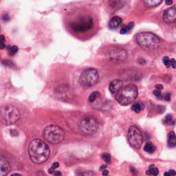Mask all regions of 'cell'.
Returning a JSON list of instances; mask_svg holds the SVG:
<instances>
[{"label": "cell", "instance_id": "e575fe53", "mask_svg": "<svg viewBox=\"0 0 176 176\" xmlns=\"http://www.w3.org/2000/svg\"><path fill=\"white\" fill-rule=\"evenodd\" d=\"M155 88L156 89H158V90H162V89H163V86H162V85H155Z\"/></svg>", "mask_w": 176, "mask_h": 176}, {"label": "cell", "instance_id": "ac0fdd59", "mask_svg": "<svg viewBox=\"0 0 176 176\" xmlns=\"http://www.w3.org/2000/svg\"><path fill=\"white\" fill-rule=\"evenodd\" d=\"M155 146L152 143V142H147V144L145 145L144 147V150L147 152L149 153V154H152L155 151Z\"/></svg>", "mask_w": 176, "mask_h": 176}, {"label": "cell", "instance_id": "603a6c76", "mask_svg": "<svg viewBox=\"0 0 176 176\" xmlns=\"http://www.w3.org/2000/svg\"><path fill=\"white\" fill-rule=\"evenodd\" d=\"M172 122H174V121L173 120V117H172L171 114H167L163 119V123L164 125H170L171 124Z\"/></svg>", "mask_w": 176, "mask_h": 176}, {"label": "cell", "instance_id": "7a4b0ae2", "mask_svg": "<svg viewBox=\"0 0 176 176\" xmlns=\"http://www.w3.org/2000/svg\"><path fill=\"white\" fill-rule=\"evenodd\" d=\"M136 41L138 45L145 50H154L160 45V38L151 32H140L135 36Z\"/></svg>", "mask_w": 176, "mask_h": 176}, {"label": "cell", "instance_id": "8992f818", "mask_svg": "<svg viewBox=\"0 0 176 176\" xmlns=\"http://www.w3.org/2000/svg\"><path fill=\"white\" fill-rule=\"evenodd\" d=\"M99 78L98 71L94 68H89L82 72L79 78V84L83 88H90L96 84Z\"/></svg>", "mask_w": 176, "mask_h": 176}, {"label": "cell", "instance_id": "8fae6325", "mask_svg": "<svg viewBox=\"0 0 176 176\" xmlns=\"http://www.w3.org/2000/svg\"><path fill=\"white\" fill-rule=\"evenodd\" d=\"M109 56L112 59L116 61H124L127 57V53L122 49L115 48L109 51Z\"/></svg>", "mask_w": 176, "mask_h": 176}, {"label": "cell", "instance_id": "836d02e7", "mask_svg": "<svg viewBox=\"0 0 176 176\" xmlns=\"http://www.w3.org/2000/svg\"><path fill=\"white\" fill-rule=\"evenodd\" d=\"M55 176H61L62 175V173L59 171H55L54 174Z\"/></svg>", "mask_w": 176, "mask_h": 176}, {"label": "cell", "instance_id": "52a82bcc", "mask_svg": "<svg viewBox=\"0 0 176 176\" xmlns=\"http://www.w3.org/2000/svg\"><path fill=\"white\" fill-rule=\"evenodd\" d=\"M98 127V122L96 119L90 116H85L84 118L81 121L79 125L81 131L84 134L92 135L97 131Z\"/></svg>", "mask_w": 176, "mask_h": 176}, {"label": "cell", "instance_id": "ffe728a7", "mask_svg": "<svg viewBox=\"0 0 176 176\" xmlns=\"http://www.w3.org/2000/svg\"><path fill=\"white\" fill-rule=\"evenodd\" d=\"M158 174H159L158 169L155 167L154 164H151L150 168H149L148 170L146 171V174L149 175L156 176V175H158Z\"/></svg>", "mask_w": 176, "mask_h": 176}, {"label": "cell", "instance_id": "8d00e7d4", "mask_svg": "<svg viewBox=\"0 0 176 176\" xmlns=\"http://www.w3.org/2000/svg\"><path fill=\"white\" fill-rule=\"evenodd\" d=\"M165 3H166V4H167V5H171V4H172V3H173V2L171 1V0H170V1H166Z\"/></svg>", "mask_w": 176, "mask_h": 176}, {"label": "cell", "instance_id": "1f68e13d", "mask_svg": "<svg viewBox=\"0 0 176 176\" xmlns=\"http://www.w3.org/2000/svg\"><path fill=\"white\" fill-rule=\"evenodd\" d=\"M2 19L4 21H8L9 20V17H8L7 13H4V15H3V17H2Z\"/></svg>", "mask_w": 176, "mask_h": 176}, {"label": "cell", "instance_id": "f546056e", "mask_svg": "<svg viewBox=\"0 0 176 176\" xmlns=\"http://www.w3.org/2000/svg\"><path fill=\"white\" fill-rule=\"evenodd\" d=\"M164 100L167 101H170V100H171V93L167 92V94H165Z\"/></svg>", "mask_w": 176, "mask_h": 176}, {"label": "cell", "instance_id": "2e32d148", "mask_svg": "<svg viewBox=\"0 0 176 176\" xmlns=\"http://www.w3.org/2000/svg\"><path fill=\"white\" fill-rule=\"evenodd\" d=\"M144 109V105L141 102H136L134 104H133L131 109L136 113H140Z\"/></svg>", "mask_w": 176, "mask_h": 176}, {"label": "cell", "instance_id": "cb8c5ba5", "mask_svg": "<svg viewBox=\"0 0 176 176\" xmlns=\"http://www.w3.org/2000/svg\"><path fill=\"white\" fill-rule=\"evenodd\" d=\"M59 164L58 162H55V163H53L52 165V167L50 169H49L48 170V173L50 174H53L55 173V171H56V169H57L59 167Z\"/></svg>", "mask_w": 176, "mask_h": 176}, {"label": "cell", "instance_id": "4dcf8cb0", "mask_svg": "<svg viewBox=\"0 0 176 176\" xmlns=\"http://www.w3.org/2000/svg\"><path fill=\"white\" fill-rule=\"evenodd\" d=\"M92 175H93L92 172L89 171V172L81 173V174H80V176H92Z\"/></svg>", "mask_w": 176, "mask_h": 176}, {"label": "cell", "instance_id": "d590c367", "mask_svg": "<svg viewBox=\"0 0 176 176\" xmlns=\"http://www.w3.org/2000/svg\"><path fill=\"white\" fill-rule=\"evenodd\" d=\"M108 174H109V171L107 170H106V169H105V170L102 171V175H103L107 176Z\"/></svg>", "mask_w": 176, "mask_h": 176}, {"label": "cell", "instance_id": "d6986e66", "mask_svg": "<svg viewBox=\"0 0 176 176\" xmlns=\"http://www.w3.org/2000/svg\"><path fill=\"white\" fill-rule=\"evenodd\" d=\"M101 94L98 92H94L89 96V102H94L98 99H100Z\"/></svg>", "mask_w": 176, "mask_h": 176}, {"label": "cell", "instance_id": "d6a6232c", "mask_svg": "<svg viewBox=\"0 0 176 176\" xmlns=\"http://www.w3.org/2000/svg\"><path fill=\"white\" fill-rule=\"evenodd\" d=\"M171 65L173 67V68H176V61L174 59H171Z\"/></svg>", "mask_w": 176, "mask_h": 176}, {"label": "cell", "instance_id": "277c9868", "mask_svg": "<svg viewBox=\"0 0 176 176\" xmlns=\"http://www.w3.org/2000/svg\"><path fill=\"white\" fill-rule=\"evenodd\" d=\"M43 137L49 143L59 144L64 140L65 132L57 125H49L44 129Z\"/></svg>", "mask_w": 176, "mask_h": 176}, {"label": "cell", "instance_id": "4fadbf2b", "mask_svg": "<svg viewBox=\"0 0 176 176\" xmlns=\"http://www.w3.org/2000/svg\"><path fill=\"white\" fill-rule=\"evenodd\" d=\"M11 170L10 162L6 159L2 158L0 160V176H6Z\"/></svg>", "mask_w": 176, "mask_h": 176}, {"label": "cell", "instance_id": "5b68a950", "mask_svg": "<svg viewBox=\"0 0 176 176\" xmlns=\"http://www.w3.org/2000/svg\"><path fill=\"white\" fill-rule=\"evenodd\" d=\"M20 118L18 109L12 105L3 106L1 109V121L6 125H13Z\"/></svg>", "mask_w": 176, "mask_h": 176}, {"label": "cell", "instance_id": "6da1fadb", "mask_svg": "<svg viewBox=\"0 0 176 176\" xmlns=\"http://www.w3.org/2000/svg\"><path fill=\"white\" fill-rule=\"evenodd\" d=\"M28 153L32 162L36 164H42L47 161L50 150L45 142L40 139H35L29 145Z\"/></svg>", "mask_w": 176, "mask_h": 176}, {"label": "cell", "instance_id": "44dd1931", "mask_svg": "<svg viewBox=\"0 0 176 176\" xmlns=\"http://www.w3.org/2000/svg\"><path fill=\"white\" fill-rule=\"evenodd\" d=\"M134 22H130L128 25L124 26V27L121 30V34L125 35L126 33L129 32L133 28V27H134Z\"/></svg>", "mask_w": 176, "mask_h": 176}, {"label": "cell", "instance_id": "f1b7e54d", "mask_svg": "<svg viewBox=\"0 0 176 176\" xmlns=\"http://www.w3.org/2000/svg\"><path fill=\"white\" fill-rule=\"evenodd\" d=\"M154 94L156 96V97H158V98H162V97L161 92H160V90H158V89H156V90H155V91L154 92Z\"/></svg>", "mask_w": 176, "mask_h": 176}, {"label": "cell", "instance_id": "3957f363", "mask_svg": "<svg viewBox=\"0 0 176 176\" xmlns=\"http://www.w3.org/2000/svg\"><path fill=\"white\" fill-rule=\"evenodd\" d=\"M138 88L135 85L129 84L122 87L115 96L116 100L121 105L131 104L138 96Z\"/></svg>", "mask_w": 176, "mask_h": 176}, {"label": "cell", "instance_id": "74e56055", "mask_svg": "<svg viewBox=\"0 0 176 176\" xmlns=\"http://www.w3.org/2000/svg\"><path fill=\"white\" fill-rule=\"evenodd\" d=\"M105 168H106V166L103 165V166H102V167L100 168V169H101V170H102V171H103V170H105Z\"/></svg>", "mask_w": 176, "mask_h": 176}, {"label": "cell", "instance_id": "5bb4252c", "mask_svg": "<svg viewBox=\"0 0 176 176\" xmlns=\"http://www.w3.org/2000/svg\"><path fill=\"white\" fill-rule=\"evenodd\" d=\"M122 21V19L121 17H120L118 16L114 17L112 18L110 21H109V27H110V28L112 30L117 28L118 26L121 25Z\"/></svg>", "mask_w": 176, "mask_h": 176}, {"label": "cell", "instance_id": "7402d4cb", "mask_svg": "<svg viewBox=\"0 0 176 176\" xmlns=\"http://www.w3.org/2000/svg\"><path fill=\"white\" fill-rule=\"evenodd\" d=\"M8 49V54L11 56H13L15 55L17 52H18V47L16 45H12V46H8L7 48Z\"/></svg>", "mask_w": 176, "mask_h": 176}, {"label": "cell", "instance_id": "d4e9b609", "mask_svg": "<svg viewBox=\"0 0 176 176\" xmlns=\"http://www.w3.org/2000/svg\"><path fill=\"white\" fill-rule=\"evenodd\" d=\"M162 62H163L164 65L167 68H170L171 67V60L169 59L168 56H164L163 59H162Z\"/></svg>", "mask_w": 176, "mask_h": 176}, {"label": "cell", "instance_id": "9c48e42d", "mask_svg": "<svg viewBox=\"0 0 176 176\" xmlns=\"http://www.w3.org/2000/svg\"><path fill=\"white\" fill-rule=\"evenodd\" d=\"M72 28L75 31L85 32L93 27V20L90 17H85L72 24Z\"/></svg>", "mask_w": 176, "mask_h": 176}, {"label": "cell", "instance_id": "9a60e30c", "mask_svg": "<svg viewBox=\"0 0 176 176\" xmlns=\"http://www.w3.org/2000/svg\"><path fill=\"white\" fill-rule=\"evenodd\" d=\"M167 145L169 147H174L176 146V135L174 131H170L167 136Z\"/></svg>", "mask_w": 176, "mask_h": 176}, {"label": "cell", "instance_id": "83f0119b", "mask_svg": "<svg viewBox=\"0 0 176 176\" xmlns=\"http://www.w3.org/2000/svg\"><path fill=\"white\" fill-rule=\"evenodd\" d=\"M176 175V171L174 170H169L167 172L164 173V176H175Z\"/></svg>", "mask_w": 176, "mask_h": 176}, {"label": "cell", "instance_id": "484cf974", "mask_svg": "<svg viewBox=\"0 0 176 176\" xmlns=\"http://www.w3.org/2000/svg\"><path fill=\"white\" fill-rule=\"evenodd\" d=\"M102 158L103 159V160L106 162H107V163L110 162V161H111V155H110V154H108V153H105V154H102Z\"/></svg>", "mask_w": 176, "mask_h": 176}, {"label": "cell", "instance_id": "ba28073f", "mask_svg": "<svg viewBox=\"0 0 176 176\" xmlns=\"http://www.w3.org/2000/svg\"><path fill=\"white\" fill-rule=\"evenodd\" d=\"M127 140L132 147L139 149L142 144V135L140 129L136 126H131L128 130Z\"/></svg>", "mask_w": 176, "mask_h": 176}, {"label": "cell", "instance_id": "4316f807", "mask_svg": "<svg viewBox=\"0 0 176 176\" xmlns=\"http://www.w3.org/2000/svg\"><path fill=\"white\" fill-rule=\"evenodd\" d=\"M0 41H1L0 47H1V49H4L6 46V39L4 35H1V36H0Z\"/></svg>", "mask_w": 176, "mask_h": 176}, {"label": "cell", "instance_id": "7c38bea8", "mask_svg": "<svg viewBox=\"0 0 176 176\" xmlns=\"http://www.w3.org/2000/svg\"><path fill=\"white\" fill-rule=\"evenodd\" d=\"M122 87H123L122 81L121 80H119V79H116V80L113 81L110 83L109 86V89L112 94L115 96L116 94L120 91V89Z\"/></svg>", "mask_w": 176, "mask_h": 176}, {"label": "cell", "instance_id": "f35d334b", "mask_svg": "<svg viewBox=\"0 0 176 176\" xmlns=\"http://www.w3.org/2000/svg\"><path fill=\"white\" fill-rule=\"evenodd\" d=\"M11 176H21V175L20 174H14L11 175Z\"/></svg>", "mask_w": 176, "mask_h": 176}, {"label": "cell", "instance_id": "30bf717a", "mask_svg": "<svg viewBox=\"0 0 176 176\" xmlns=\"http://www.w3.org/2000/svg\"><path fill=\"white\" fill-rule=\"evenodd\" d=\"M163 20L167 24L176 22V5L165 10L163 13Z\"/></svg>", "mask_w": 176, "mask_h": 176}, {"label": "cell", "instance_id": "e0dca14e", "mask_svg": "<svg viewBox=\"0 0 176 176\" xmlns=\"http://www.w3.org/2000/svg\"><path fill=\"white\" fill-rule=\"evenodd\" d=\"M162 2V1H161V0L160 1V0H146V1H144V4H145V6H147V7L152 8L160 4Z\"/></svg>", "mask_w": 176, "mask_h": 176}]
</instances>
